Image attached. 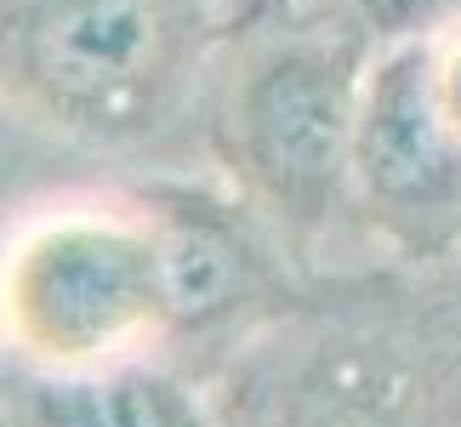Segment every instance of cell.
<instances>
[{
	"instance_id": "cell-1",
	"label": "cell",
	"mask_w": 461,
	"mask_h": 427,
	"mask_svg": "<svg viewBox=\"0 0 461 427\" xmlns=\"http://www.w3.org/2000/svg\"><path fill=\"white\" fill-rule=\"evenodd\" d=\"M205 394L211 427H461V296H303Z\"/></svg>"
},
{
	"instance_id": "cell-2",
	"label": "cell",
	"mask_w": 461,
	"mask_h": 427,
	"mask_svg": "<svg viewBox=\"0 0 461 427\" xmlns=\"http://www.w3.org/2000/svg\"><path fill=\"white\" fill-rule=\"evenodd\" d=\"M228 0H0V109L92 149H149L194 109Z\"/></svg>"
},
{
	"instance_id": "cell-3",
	"label": "cell",
	"mask_w": 461,
	"mask_h": 427,
	"mask_svg": "<svg viewBox=\"0 0 461 427\" xmlns=\"http://www.w3.org/2000/svg\"><path fill=\"white\" fill-rule=\"evenodd\" d=\"M376 34L342 23H262L228 63L211 109L222 183L308 262L353 217V137Z\"/></svg>"
},
{
	"instance_id": "cell-4",
	"label": "cell",
	"mask_w": 461,
	"mask_h": 427,
	"mask_svg": "<svg viewBox=\"0 0 461 427\" xmlns=\"http://www.w3.org/2000/svg\"><path fill=\"white\" fill-rule=\"evenodd\" d=\"M0 348L17 370L166 353V262L137 194L41 205L0 240Z\"/></svg>"
},
{
	"instance_id": "cell-5",
	"label": "cell",
	"mask_w": 461,
	"mask_h": 427,
	"mask_svg": "<svg viewBox=\"0 0 461 427\" xmlns=\"http://www.w3.org/2000/svg\"><path fill=\"white\" fill-rule=\"evenodd\" d=\"M149 205L159 262H166V359L211 377L257 331L285 319L296 302L291 245L240 200L234 188H205L183 177H154L131 188Z\"/></svg>"
},
{
	"instance_id": "cell-6",
	"label": "cell",
	"mask_w": 461,
	"mask_h": 427,
	"mask_svg": "<svg viewBox=\"0 0 461 427\" xmlns=\"http://www.w3.org/2000/svg\"><path fill=\"white\" fill-rule=\"evenodd\" d=\"M353 217L399 268L461 262V132L433 86V34L376 46L353 137Z\"/></svg>"
},
{
	"instance_id": "cell-7",
	"label": "cell",
	"mask_w": 461,
	"mask_h": 427,
	"mask_svg": "<svg viewBox=\"0 0 461 427\" xmlns=\"http://www.w3.org/2000/svg\"><path fill=\"white\" fill-rule=\"evenodd\" d=\"M12 427H211V394L166 353L97 370H17L6 382Z\"/></svg>"
},
{
	"instance_id": "cell-8",
	"label": "cell",
	"mask_w": 461,
	"mask_h": 427,
	"mask_svg": "<svg viewBox=\"0 0 461 427\" xmlns=\"http://www.w3.org/2000/svg\"><path fill=\"white\" fill-rule=\"evenodd\" d=\"M348 12L376 34V41H404V34H438L461 23V0H348Z\"/></svg>"
},
{
	"instance_id": "cell-9",
	"label": "cell",
	"mask_w": 461,
	"mask_h": 427,
	"mask_svg": "<svg viewBox=\"0 0 461 427\" xmlns=\"http://www.w3.org/2000/svg\"><path fill=\"white\" fill-rule=\"evenodd\" d=\"M296 6H308V0H228V17H234V29H262L285 23Z\"/></svg>"
},
{
	"instance_id": "cell-10",
	"label": "cell",
	"mask_w": 461,
	"mask_h": 427,
	"mask_svg": "<svg viewBox=\"0 0 461 427\" xmlns=\"http://www.w3.org/2000/svg\"><path fill=\"white\" fill-rule=\"evenodd\" d=\"M0 427H12V422H6V387H0Z\"/></svg>"
}]
</instances>
